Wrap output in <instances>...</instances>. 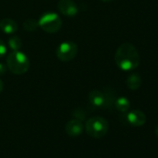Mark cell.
Masks as SVG:
<instances>
[{
	"label": "cell",
	"instance_id": "cell-13",
	"mask_svg": "<svg viewBox=\"0 0 158 158\" xmlns=\"http://www.w3.org/2000/svg\"><path fill=\"white\" fill-rule=\"evenodd\" d=\"M22 46H23V42L19 36H12L9 39V47L13 51L20 50L22 48Z\"/></svg>",
	"mask_w": 158,
	"mask_h": 158
},
{
	"label": "cell",
	"instance_id": "cell-12",
	"mask_svg": "<svg viewBox=\"0 0 158 158\" xmlns=\"http://www.w3.org/2000/svg\"><path fill=\"white\" fill-rule=\"evenodd\" d=\"M114 106H115V108L119 112L126 113L129 109V107H130V102H129L127 98H126V97H119V98L116 99V101L114 102Z\"/></svg>",
	"mask_w": 158,
	"mask_h": 158
},
{
	"label": "cell",
	"instance_id": "cell-17",
	"mask_svg": "<svg viewBox=\"0 0 158 158\" xmlns=\"http://www.w3.org/2000/svg\"><path fill=\"white\" fill-rule=\"evenodd\" d=\"M3 88H4V84H3V81L0 79V93L2 92V90H3Z\"/></svg>",
	"mask_w": 158,
	"mask_h": 158
},
{
	"label": "cell",
	"instance_id": "cell-5",
	"mask_svg": "<svg viewBox=\"0 0 158 158\" xmlns=\"http://www.w3.org/2000/svg\"><path fill=\"white\" fill-rule=\"evenodd\" d=\"M78 52L77 45L71 41H65L59 45L57 48V57L60 60L67 62L73 60Z\"/></svg>",
	"mask_w": 158,
	"mask_h": 158
},
{
	"label": "cell",
	"instance_id": "cell-16",
	"mask_svg": "<svg viewBox=\"0 0 158 158\" xmlns=\"http://www.w3.org/2000/svg\"><path fill=\"white\" fill-rule=\"evenodd\" d=\"M7 66L5 65V64H3V63H1L0 62V76L1 75H4L5 73H6V72H7Z\"/></svg>",
	"mask_w": 158,
	"mask_h": 158
},
{
	"label": "cell",
	"instance_id": "cell-7",
	"mask_svg": "<svg viewBox=\"0 0 158 158\" xmlns=\"http://www.w3.org/2000/svg\"><path fill=\"white\" fill-rule=\"evenodd\" d=\"M89 101L93 107L102 108L104 107L107 103V97L102 91L93 89L89 94Z\"/></svg>",
	"mask_w": 158,
	"mask_h": 158
},
{
	"label": "cell",
	"instance_id": "cell-4",
	"mask_svg": "<svg viewBox=\"0 0 158 158\" xmlns=\"http://www.w3.org/2000/svg\"><path fill=\"white\" fill-rule=\"evenodd\" d=\"M38 25L46 33H57L61 27V19L54 12H47L40 17Z\"/></svg>",
	"mask_w": 158,
	"mask_h": 158
},
{
	"label": "cell",
	"instance_id": "cell-14",
	"mask_svg": "<svg viewBox=\"0 0 158 158\" xmlns=\"http://www.w3.org/2000/svg\"><path fill=\"white\" fill-rule=\"evenodd\" d=\"M38 26V21H35V19H28L23 23V27L27 32H35Z\"/></svg>",
	"mask_w": 158,
	"mask_h": 158
},
{
	"label": "cell",
	"instance_id": "cell-9",
	"mask_svg": "<svg viewBox=\"0 0 158 158\" xmlns=\"http://www.w3.org/2000/svg\"><path fill=\"white\" fill-rule=\"evenodd\" d=\"M127 121L133 127H141L146 122V116L141 111L133 110L127 114Z\"/></svg>",
	"mask_w": 158,
	"mask_h": 158
},
{
	"label": "cell",
	"instance_id": "cell-15",
	"mask_svg": "<svg viewBox=\"0 0 158 158\" xmlns=\"http://www.w3.org/2000/svg\"><path fill=\"white\" fill-rule=\"evenodd\" d=\"M7 50L8 48H7L6 44L4 43V41L0 40V59L3 58L7 54Z\"/></svg>",
	"mask_w": 158,
	"mask_h": 158
},
{
	"label": "cell",
	"instance_id": "cell-8",
	"mask_svg": "<svg viewBox=\"0 0 158 158\" xmlns=\"http://www.w3.org/2000/svg\"><path fill=\"white\" fill-rule=\"evenodd\" d=\"M84 130V126L81 122V120L78 119H72L69 122H67L65 126V131L68 135L72 137L79 136Z\"/></svg>",
	"mask_w": 158,
	"mask_h": 158
},
{
	"label": "cell",
	"instance_id": "cell-3",
	"mask_svg": "<svg viewBox=\"0 0 158 158\" xmlns=\"http://www.w3.org/2000/svg\"><path fill=\"white\" fill-rule=\"evenodd\" d=\"M109 129L108 121L102 116H94L89 118L86 123L87 133L95 139L102 138L106 135Z\"/></svg>",
	"mask_w": 158,
	"mask_h": 158
},
{
	"label": "cell",
	"instance_id": "cell-1",
	"mask_svg": "<svg viewBox=\"0 0 158 158\" xmlns=\"http://www.w3.org/2000/svg\"><path fill=\"white\" fill-rule=\"evenodd\" d=\"M114 60L122 71H131L139 64V55L137 48L130 43H123L115 51Z\"/></svg>",
	"mask_w": 158,
	"mask_h": 158
},
{
	"label": "cell",
	"instance_id": "cell-2",
	"mask_svg": "<svg viewBox=\"0 0 158 158\" xmlns=\"http://www.w3.org/2000/svg\"><path fill=\"white\" fill-rule=\"evenodd\" d=\"M7 65L9 70L14 74H23L30 67V60L28 57L19 50L12 51L7 58Z\"/></svg>",
	"mask_w": 158,
	"mask_h": 158
},
{
	"label": "cell",
	"instance_id": "cell-11",
	"mask_svg": "<svg viewBox=\"0 0 158 158\" xmlns=\"http://www.w3.org/2000/svg\"><path fill=\"white\" fill-rule=\"evenodd\" d=\"M141 77L138 73H131L127 78V86L131 90H137L141 86Z\"/></svg>",
	"mask_w": 158,
	"mask_h": 158
},
{
	"label": "cell",
	"instance_id": "cell-6",
	"mask_svg": "<svg viewBox=\"0 0 158 158\" xmlns=\"http://www.w3.org/2000/svg\"><path fill=\"white\" fill-rule=\"evenodd\" d=\"M60 12L66 17H73L78 12L77 5L73 0H60L58 3Z\"/></svg>",
	"mask_w": 158,
	"mask_h": 158
},
{
	"label": "cell",
	"instance_id": "cell-18",
	"mask_svg": "<svg viewBox=\"0 0 158 158\" xmlns=\"http://www.w3.org/2000/svg\"><path fill=\"white\" fill-rule=\"evenodd\" d=\"M155 133H156V136L158 137V126L156 127V129H155Z\"/></svg>",
	"mask_w": 158,
	"mask_h": 158
},
{
	"label": "cell",
	"instance_id": "cell-19",
	"mask_svg": "<svg viewBox=\"0 0 158 158\" xmlns=\"http://www.w3.org/2000/svg\"><path fill=\"white\" fill-rule=\"evenodd\" d=\"M104 2H110V1H113V0H102Z\"/></svg>",
	"mask_w": 158,
	"mask_h": 158
},
{
	"label": "cell",
	"instance_id": "cell-10",
	"mask_svg": "<svg viewBox=\"0 0 158 158\" xmlns=\"http://www.w3.org/2000/svg\"><path fill=\"white\" fill-rule=\"evenodd\" d=\"M0 29L5 34L11 35V34H14L18 30V24L15 21L6 18L0 22Z\"/></svg>",
	"mask_w": 158,
	"mask_h": 158
}]
</instances>
